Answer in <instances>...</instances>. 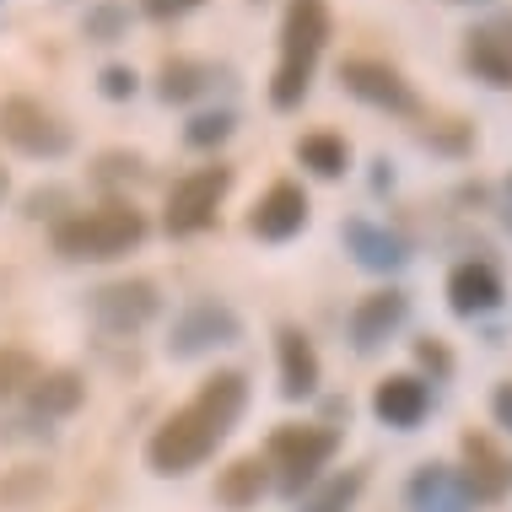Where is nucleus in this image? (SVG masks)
Returning <instances> with one entry per match:
<instances>
[{"instance_id": "34", "label": "nucleus", "mask_w": 512, "mask_h": 512, "mask_svg": "<svg viewBox=\"0 0 512 512\" xmlns=\"http://www.w3.org/2000/svg\"><path fill=\"white\" fill-rule=\"evenodd\" d=\"M502 227L512 232V178H507V184H502Z\"/></svg>"}, {"instance_id": "22", "label": "nucleus", "mask_w": 512, "mask_h": 512, "mask_svg": "<svg viewBox=\"0 0 512 512\" xmlns=\"http://www.w3.org/2000/svg\"><path fill=\"white\" fill-rule=\"evenodd\" d=\"M216 81V65H205V60H168L162 65V81H157V92H162V103H189V98H200L205 87Z\"/></svg>"}, {"instance_id": "1", "label": "nucleus", "mask_w": 512, "mask_h": 512, "mask_svg": "<svg viewBox=\"0 0 512 512\" xmlns=\"http://www.w3.org/2000/svg\"><path fill=\"white\" fill-rule=\"evenodd\" d=\"M243 405H248V378L243 372H232V367L211 372V378L200 383V394L151 432V442H146L151 469H157V475H189L195 464H205L216 453V442L238 426Z\"/></svg>"}, {"instance_id": "33", "label": "nucleus", "mask_w": 512, "mask_h": 512, "mask_svg": "<svg viewBox=\"0 0 512 512\" xmlns=\"http://www.w3.org/2000/svg\"><path fill=\"white\" fill-rule=\"evenodd\" d=\"M486 33H491L502 49H512V11H507V17H491V22H486Z\"/></svg>"}, {"instance_id": "32", "label": "nucleus", "mask_w": 512, "mask_h": 512, "mask_svg": "<svg viewBox=\"0 0 512 512\" xmlns=\"http://www.w3.org/2000/svg\"><path fill=\"white\" fill-rule=\"evenodd\" d=\"M491 410H496V421H502L507 432H512V383H502V389L491 394Z\"/></svg>"}, {"instance_id": "15", "label": "nucleus", "mask_w": 512, "mask_h": 512, "mask_svg": "<svg viewBox=\"0 0 512 512\" xmlns=\"http://www.w3.org/2000/svg\"><path fill=\"white\" fill-rule=\"evenodd\" d=\"M275 356H281V394L286 399H308L318 389V351L297 324H286L275 335Z\"/></svg>"}, {"instance_id": "31", "label": "nucleus", "mask_w": 512, "mask_h": 512, "mask_svg": "<svg viewBox=\"0 0 512 512\" xmlns=\"http://www.w3.org/2000/svg\"><path fill=\"white\" fill-rule=\"evenodd\" d=\"M103 168V178H135L141 173V157H124V151H108V157L98 162Z\"/></svg>"}, {"instance_id": "26", "label": "nucleus", "mask_w": 512, "mask_h": 512, "mask_svg": "<svg viewBox=\"0 0 512 512\" xmlns=\"http://www.w3.org/2000/svg\"><path fill=\"white\" fill-rule=\"evenodd\" d=\"M44 491V469H17V475L0 486V502H22V496Z\"/></svg>"}, {"instance_id": "9", "label": "nucleus", "mask_w": 512, "mask_h": 512, "mask_svg": "<svg viewBox=\"0 0 512 512\" xmlns=\"http://www.w3.org/2000/svg\"><path fill=\"white\" fill-rule=\"evenodd\" d=\"M302 227H308V189L292 184V178L270 184L265 195H259L254 216H248V232L265 238V243H286V238H297Z\"/></svg>"}, {"instance_id": "14", "label": "nucleus", "mask_w": 512, "mask_h": 512, "mask_svg": "<svg viewBox=\"0 0 512 512\" xmlns=\"http://www.w3.org/2000/svg\"><path fill=\"white\" fill-rule=\"evenodd\" d=\"M405 313H410V297L394 292V286L362 297V302H356V313H351V345H356V351H378V345L405 324Z\"/></svg>"}, {"instance_id": "12", "label": "nucleus", "mask_w": 512, "mask_h": 512, "mask_svg": "<svg viewBox=\"0 0 512 512\" xmlns=\"http://www.w3.org/2000/svg\"><path fill=\"white\" fill-rule=\"evenodd\" d=\"M426 410H432V389H426L415 372H394V378H383L378 389H372V415H378L383 426L410 432V426L426 421Z\"/></svg>"}, {"instance_id": "11", "label": "nucleus", "mask_w": 512, "mask_h": 512, "mask_svg": "<svg viewBox=\"0 0 512 512\" xmlns=\"http://www.w3.org/2000/svg\"><path fill=\"white\" fill-rule=\"evenodd\" d=\"M459 486L469 491V502H502L512 486V464L496 453V442L486 432H469L464 437V475Z\"/></svg>"}, {"instance_id": "8", "label": "nucleus", "mask_w": 512, "mask_h": 512, "mask_svg": "<svg viewBox=\"0 0 512 512\" xmlns=\"http://www.w3.org/2000/svg\"><path fill=\"white\" fill-rule=\"evenodd\" d=\"M157 308H162V297L151 281H108L92 292V313H98V324L114 329V335H130V329L151 324Z\"/></svg>"}, {"instance_id": "23", "label": "nucleus", "mask_w": 512, "mask_h": 512, "mask_svg": "<svg viewBox=\"0 0 512 512\" xmlns=\"http://www.w3.org/2000/svg\"><path fill=\"white\" fill-rule=\"evenodd\" d=\"M362 486H367V469H340V475H329L324 486L302 502V512H345L362 496Z\"/></svg>"}, {"instance_id": "28", "label": "nucleus", "mask_w": 512, "mask_h": 512, "mask_svg": "<svg viewBox=\"0 0 512 512\" xmlns=\"http://www.w3.org/2000/svg\"><path fill=\"white\" fill-rule=\"evenodd\" d=\"M119 22H124V11H114V6L92 11V17H87V38H98V44H114V38H119Z\"/></svg>"}, {"instance_id": "19", "label": "nucleus", "mask_w": 512, "mask_h": 512, "mask_svg": "<svg viewBox=\"0 0 512 512\" xmlns=\"http://www.w3.org/2000/svg\"><path fill=\"white\" fill-rule=\"evenodd\" d=\"M464 65L475 71V81H486V87L507 92L512 87V49H502L486 27H475V33L464 38Z\"/></svg>"}, {"instance_id": "17", "label": "nucleus", "mask_w": 512, "mask_h": 512, "mask_svg": "<svg viewBox=\"0 0 512 512\" xmlns=\"http://www.w3.org/2000/svg\"><path fill=\"white\" fill-rule=\"evenodd\" d=\"M410 507L415 512H475L469 491L459 486V475H453V469H442V464H426L421 475H415Z\"/></svg>"}, {"instance_id": "25", "label": "nucleus", "mask_w": 512, "mask_h": 512, "mask_svg": "<svg viewBox=\"0 0 512 512\" xmlns=\"http://www.w3.org/2000/svg\"><path fill=\"white\" fill-rule=\"evenodd\" d=\"M232 135V114H200V119H189V130H184V141L189 146H200V151H211V146H221Z\"/></svg>"}, {"instance_id": "35", "label": "nucleus", "mask_w": 512, "mask_h": 512, "mask_svg": "<svg viewBox=\"0 0 512 512\" xmlns=\"http://www.w3.org/2000/svg\"><path fill=\"white\" fill-rule=\"evenodd\" d=\"M6 189H11V178H6V168H0V200H6Z\"/></svg>"}, {"instance_id": "27", "label": "nucleus", "mask_w": 512, "mask_h": 512, "mask_svg": "<svg viewBox=\"0 0 512 512\" xmlns=\"http://www.w3.org/2000/svg\"><path fill=\"white\" fill-rule=\"evenodd\" d=\"M205 0H141V11L151 22H178V17H189V11H200Z\"/></svg>"}, {"instance_id": "30", "label": "nucleus", "mask_w": 512, "mask_h": 512, "mask_svg": "<svg viewBox=\"0 0 512 512\" xmlns=\"http://www.w3.org/2000/svg\"><path fill=\"white\" fill-rule=\"evenodd\" d=\"M415 356H421V367H432L437 378H448V372H453V356L442 351L437 340H421V345H415Z\"/></svg>"}, {"instance_id": "3", "label": "nucleus", "mask_w": 512, "mask_h": 512, "mask_svg": "<svg viewBox=\"0 0 512 512\" xmlns=\"http://www.w3.org/2000/svg\"><path fill=\"white\" fill-rule=\"evenodd\" d=\"M141 238H146V216L130 200H108V205L54 221V248L65 259H119Z\"/></svg>"}, {"instance_id": "24", "label": "nucleus", "mask_w": 512, "mask_h": 512, "mask_svg": "<svg viewBox=\"0 0 512 512\" xmlns=\"http://www.w3.org/2000/svg\"><path fill=\"white\" fill-rule=\"evenodd\" d=\"M38 378V362L27 351H17V345H0V399H17L33 389Z\"/></svg>"}, {"instance_id": "6", "label": "nucleus", "mask_w": 512, "mask_h": 512, "mask_svg": "<svg viewBox=\"0 0 512 512\" xmlns=\"http://www.w3.org/2000/svg\"><path fill=\"white\" fill-rule=\"evenodd\" d=\"M227 189H232V168H227V162H211V168L184 173L168 189V216H162V221H168V232H173V238L205 232L216 221V205L227 200Z\"/></svg>"}, {"instance_id": "7", "label": "nucleus", "mask_w": 512, "mask_h": 512, "mask_svg": "<svg viewBox=\"0 0 512 512\" xmlns=\"http://www.w3.org/2000/svg\"><path fill=\"white\" fill-rule=\"evenodd\" d=\"M340 87L351 92L356 103L383 108V114H415L410 81L389 60H372V54H351V60H340Z\"/></svg>"}, {"instance_id": "29", "label": "nucleus", "mask_w": 512, "mask_h": 512, "mask_svg": "<svg viewBox=\"0 0 512 512\" xmlns=\"http://www.w3.org/2000/svg\"><path fill=\"white\" fill-rule=\"evenodd\" d=\"M103 98H135V71L130 65H108L103 71Z\"/></svg>"}, {"instance_id": "10", "label": "nucleus", "mask_w": 512, "mask_h": 512, "mask_svg": "<svg viewBox=\"0 0 512 512\" xmlns=\"http://www.w3.org/2000/svg\"><path fill=\"white\" fill-rule=\"evenodd\" d=\"M238 335H243V324L227 302H195V308L173 324L168 345H173V356H200V351H211V345H232Z\"/></svg>"}, {"instance_id": "13", "label": "nucleus", "mask_w": 512, "mask_h": 512, "mask_svg": "<svg viewBox=\"0 0 512 512\" xmlns=\"http://www.w3.org/2000/svg\"><path fill=\"white\" fill-rule=\"evenodd\" d=\"M502 275H496L486 259H464V265H453L448 275V308L459 318H480V313H496L502 308Z\"/></svg>"}, {"instance_id": "5", "label": "nucleus", "mask_w": 512, "mask_h": 512, "mask_svg": "<svg viewBox=\"0 0 512 512\" xmlns=\"http://www.w3.org/2000/svg\"><path fill=\"white\" fill-rule=\"evenodd\" d=\"M0 141L17 146L22 157H65L71 151V124L38 98H0Z\"/></svg>"}, {"instance_id": "18", "label": "nucleus", "mask_w": 512, "mask_h": 512, "mask_svg": "<svg viewBox=\"0 0 512 512\" xmlns=\"http://www.w3.org/2000/svg\"><path fill=\"white\" fill-rule=\"evenodd\" d=\"M265 491H270V464L259 459V453L232 459V464L216 475V502H221V507H254Z\"/></svg>"}, {"instance_id": "21", "label": "nucleus", "mask_w": 512, "mask_h": 512, "mask_svg": "<svg viewBox=\"0 0 512 512\" xmlns=\"http://www.w3.org/2000/svg\"><path fill=\"white\" fill-rule=\"evenodd\" d=\"M297 162L313 168L318 178H340L351 168V146H345V135H335V130H313L297 141Z\"/></svg>"}, {"instance_id": "16", "label": "nucleus", "mask_w": 512, "mask_h": 512, "mask_svg": "<svg viewBox=\"0 0 512 512\" xmlns=\"http://www.w3.org/2000/svg\"><path fill=\"white\" fill-rule=\"evenodd\" d=\"M345 248L356 254L362 270H399L410 259L405 243H399L389 227H378V221H345Z\"/></svg>"}, {"instance_id": "2", "label": "nucleus", "mask_w": 512, "mask_h": 512, "mask_svg": "<svg viewBox=\"0 0 512 512\" xmlns=\"http://www.w3.org/2000/svg\"><path fill=\"white\" fill-rule=\"evenodd\" d=\"M324 44H329V0H286L281 60H275V76H270V103L281 114L302 108V98L313 92V71H318Z\"/></svg>"}, {"instance_id": "20", "label": "nucleus", "mask_w": 512, "mask_h": 512, "mask_svg": "<svg viewBox=\"0 0 512 512\" xmlns=\"http://www.w3.org/2000/svg\"><path fill=\"white\" fill-rule=\"evenodd\" d=\"M81 394H87V383L76 372H38L33 389H27V405H33V415H71Z\"/></svg>"}, {"instance_id": "4", "label": "nucleus", "mask_w": 512, "mask_h": 512, "mask_svg": "<svg viewBox=\"0 0 512 512\" xmlns=\"http://www.w3.org/2000/svg\"><path fill=\"white\" fill-rule=\"evenodd\" d=\"M335 453H340V432H335V426H281V432H270L265 464H270V480L286 496H302L329 469Z\"/></svg>"}]
</instances>
